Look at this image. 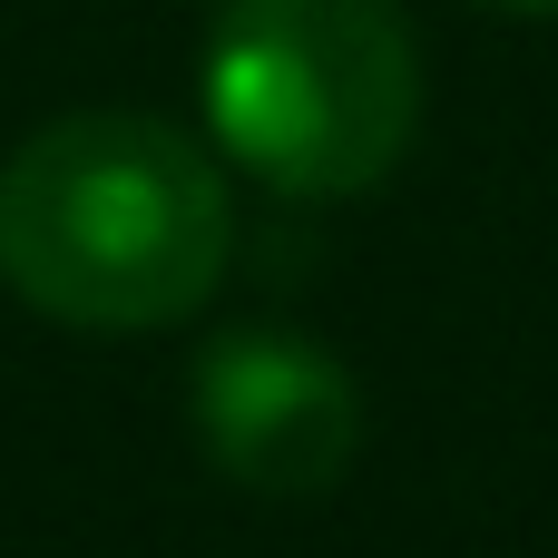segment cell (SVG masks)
<instances>
[{"mask_svg":"<svg viewBox=\"0 0 558 558\" xmlns=\"http://www.w3.org/2000/svg\"><path fill=\"white\" fill-rule=\"evenodd\" d=\"M481 10H500V20H558V0H481Z\"/></svg>","mask_w":558,"mask_h":558,"instance_id":"obj_4","label":"cell"},{"mask_svg":"<svg viewBox=\"0 0 558 558\" xmlns=\"http://www.w3.org/2000/svg\"><path fill=\"white\" fill-rule=\"evenodd\" d=\"M186 422L216 481L255 500H324L363 451V383L343 353L284 324H235L196 353Z\"/></svg>","mask_w":558,"mask_h":558,"instance_id":"obj_3","label":"cell"},{"mask_svg":"<svg viewBox=\"0 0 558 558\" xmlns=\"http://www.w3.org/2000/svg\"><path fill=\"white\" fill-rule=\"evenodd\" d=\"M206 137L255 186L333 206L383 186L422 128V39L402 0H216Z\"/></svg>","mask_w":558,"mask_h":558,"instance_id":"obj_2","label":"cell"},{"mask_svg":"<svg viewBox=\"0 0 558 558\" xmlns=\"http://www.w3.org/2000/svg\"><path fill=\"white\" fill-rule=\"evenodd\" d=\"M235 255L206 137L147 108H69L0 157V284L78 333L186 324Z\"/></svg>","mask_w":558,"mask_h":558,"instance_id":"obj_1","label":"cell"}]
</instances>
